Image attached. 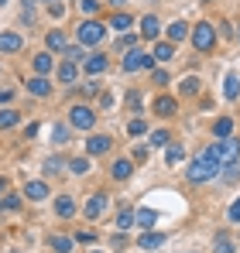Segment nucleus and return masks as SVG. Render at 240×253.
Here are the masks:
<instances>
[{"instance_id": "nucleus-1", "label": "nucleus", "mask_w": 240, "mask_h": 253, "mask_svg": "<svg viewBox=\"0 0 240 253\" xmlns=\"http://www.w3.org/2000/svg\"><path fill=\"white\" fill-rule=\"evenodd\" d=\"M220 168H223V161L216 158V147H206L199 158L189 165V171H185V174H189V181H196V185H199V181H209V178H213Z\"/></svg>"}, {"instance_id": "nucleus-2", "label": "nucleus", "mask_w": 240, "mask_h": 253, "mask_svg": "<svg viewBox=\"0 0 240 253\" xmlns=\"http://www.w3.org/2000/svg\"><path fill=\"white\" fill-rule=\"evenodd\" d=\"M192 44H196V51H213L216 48V28L213 24H196L192 28Z\"/></svg>"}, {"instance_id": "nucleus-3", "label": "nucleus", "mask_w": 240, "mask_h": 253, "mask_svg": "<svg viewBox=\"0 0 240 253\" xmlns=\"http://www.w3.org/2000/svg\"><path fill=\"white\" fill-rule=\"evenodd\" d=\"M103 35H107V28H103L96 17H93V21H82V24H79V42H82V44H100V42H103Z\"/></svg>"}, {"instance_id": "nucleus-4", "label": "nucleus", "mask_w": 240, "mask_h": 253, "mask_svg": "<svg viewBox=\"0 0 240 253\" xmlns=\"http://www.w3.org/2000/svg\"><path fill=\"white\" fill-rule=\"evenodd\" d=\"M120 69H123V72H137V69H151V55H144L141 48H130V51L123 55V62H120Z\"/></svg>"}, {"instance_id": "nucleus-5", "label": "nucleus", "mask_w": 240, "mask_h": 253, "mask_svg": "<svg viewBox=\"0 0 240 253\" xmlns=\"http://www.w3.org/2000/svg\"><path fill=\"white\" fill-rule=\"evenodd\" d=\"M240 154V140L230 133V137H220V144H216V158L223 161V165H230V161H237Z\"/></svg>"}, {"instance_id": "nucleus-6", "label": "nucleus", "mask_w": 240, "mask_h": 253, "mask_svg": "<svg viewBox=\"0 0 240 253\" xmlns=\"http://www.w3.org/2000/svg\"><path fill=\"white\" fill-rule=\"evenodd\" d=\"M69 120H72V126H79V130H89V126H93V120H96V113H93V110H89V106H72V110H69Z\"/></svg>"}, {"instance_id": "nucleus-7", "label": "nucleus", "mask_w": 240, "mask_h": 253, "mask_svg": "<svg viewBox=\"0 0 240 253\" xmlns=\"http://www.w3.org/2000/svg\"><path fill=\"white\" fill-rule=\"evenodd\" d=\"M110 147H114V140H110V137H103V133H96V137H89V140H86V151H89V154H107Z\"/></svg>"}, {"instance_id": "nucleus-8", "label": "nucleus", "mask_w": 240, "mask_h": 253, "mask_svg": "<svg viewBox=\"0 0 240 253\" xmlns=\"http://www.w3.org/2000/svg\"><path fill=\"white\" fill-rule=\"evenodd\" d=\"M158 31H161V21L155 17V14H148V17H141V38H158Z\"/></svg>"}, {"instance_id": "nucleus-9", "label": "nucleus", "mask_w": 240, "mask_h": 253, "mask_svg": "<svg viewBox=\"0 0 240 253\" xmlns=\"http://www.w3.org/2000/svg\"><path fill=\"white\" fill-rule=\"evenodd\" d=\"M185 38H189V24L185 21H172L168 24V42L179 44V42H185Z\"/></svg>"}, {"instance_id": "nucleus-10", "label": "nucleus", "mask_w": 240, "mask_h": 253, "mask_svg": "<svg viewBox=\"0 0 240 253\" xmlns=\"http://www.w3.org/2000/svg\"><path fill=\"white\" fill-rule=\"evenodd\" d=\"M103 209H107V195H100V192H96V195L86 202V215H89V219H100Z\"/></svg>"}, {"instance_id": "nucleus-11", "label": "nucleus", "mask_w": 240, "mask_h": 253, "mask_svg": "<svg viewBox=\"0 0 240 253\" xmlns=\"http://www.w3.org/2000/svg\"><path fill=\"white\" fill-rule=\"evenodd\" d=\"M76 76H79V69H76V62H69V58H65V62L59 65V83L72 85V83H76Z\"/></svg>"}, {"instance_id": "nucleus-12", "label": "nucleus", "mask_w": 240, "mask_h": 253, "mask_svg": "<svg viewBox=\"0 0 240 253\" xmlns=\"http://www.w3.org/2000/svg\"><path fill=\"white\" fill-rule=\"evenodd\" d=\"M24 195L35 199V202H41V199H48V185H45V181H28V185H24Z\"/></svg>"}, {"instance_id": "nucleus-13", "label": "nucleus", "mask_w": 240, "mask_h": 253, "mask_svg": "<svg viewBox=\"0 0 240 253\" xmlns=\"http://www.w3.org/2000/svg\"><path fill=\"white\" fill-rule=\"evenodd\" d=\"M134 222H137V226H144V229H151V226L158 222V209H148V206H144V209H137Z\"/></svg>"}, {"instance_id": "nucleus-14", "label": "nucleus", "mask_w": 240, "mask_h": 253, "mask_svg": "<svg viewBox=\"0 0 240 253\" xmlns=\"http://www.w3.org/2000/svg\"><path fill=\"white\" fill-rule=\"evenodd\" d=\"M137 247H144V250H158V247H165V236L144 229V236H141V243H137Z\"/></svg>"}, {"instance_id": "nucleus-15", "label": "nucleus", "mask_w": 240, "mask_h": 253, "mask_svg": "<svg viewBox=\"0 0 240 253\" xmlns=\"http://www.w3.org/2000/svg\"><path fill=\"white\" fill-rule=\"evenodd\" d=\"M130 171H134V165H130L127 158H120V161H114V168H110V174H114L117 181H123V178H130Z\"/></svg>"}, {"instance_id": "nucleus-16", "label": "nucleus", "mask_w": 240, "mask_h": 253, "mask_svg": "<svg viewBox=\"0 0 240 253\" xmlns=\"http://www.w3.org/2000/svg\"><path fill=\"white\" fill-rule=\"evenodd\" d=\"M155 113H158V117H172V113H175V99H172V96H158V99H155Z\"/></svg>"}, {"instance_id": "nucleus-17", "label": "nucleus", "mask_w": 240, "mask_h": 253, "mask_svg": "<svg viewBox=\"0 0 240 253\" xmlns=\"http://www.w3.org/2000/svg\"><path fill=\"white\" fill-rule=\"evenodd\" d=\"M107 69V55H93V58H86V76H100Z\"/></svg>"}, {"instance_id": "nucleus-18", "label": "nucleus", "mask_w": 240, "mask_h": 253, "mask_svg": "<svg viewBox=\"0 0 240 253\" xmlns=\"http://www.w3.org/2000/svg\"><path fill=\"white\" fill-rule=\"evenodd\" d=\"M21 35H10V31H7V35H0V51H21Z\"/></svg>"}, {"instance_id": "nucleus-19", "label": "nucleus", "mask_w": 240, "mask_h": 253, "mask_svg": "<svg viewBox=\"0 0 240 253\" xmlns=\"http://www.w3.org/2000/svg\"><path fill=\"white\" fill-rule=\"evenodd\" d=\"M223 96H227V99H237V96H240V79L234 76V72L223 79Z\"/></svg>"}, {"instance_id": "nucleus-20", "label": "nucleus", "mask_w": 240, "mask_h": 253, "mask_svg": "<svg viewBox=\"0 0 240 253\" xmlns=\"http://www.w3.org/2000/svg\"><path fill=\"white\" fill-rule=\"evenodd\" d=\"M28 92H31V96H48V92H52V85L45 83V76H35V79L28 83Z\"/></svg>"}, {"instance_id": "nucleus-21", "label": "nucleus", "mask_w": 240, "mask_h": 253, "mask_svg": "<svg viewBox=\"0 0 240 253\" xmlns=\"http://www.w3.org/2000/svg\"><path fill=\"white\" fill-rule=\"evenodd\" d=\"M213 133H216V137H230V133H234V120H230V117H220V120L213 124Z\"/></svg>"}, {"instance_id": "nucleus-22", "label": "nucleus", "mask_w": 240, "mask_h": 253, "mask_svg": "<svg viewBox=\"0 0 240 253\" xmlns=\"http://www.w3.org/2000/svg\"><path fill=\"white\" fill-rule=\"evenodd\" d=\"M55 212H59V215H62V219H69V215H72V212H76V202H72V199H69V195H62V199H59V202H55Z\"/></svg>"}, {"instance_id": "nucleus-23", "label": "nucleus", "mask_w": 240, "mask_h": 253, "mask_svg": "<svg viewBox=\"0 0 240 253\" xmlns=\"http://www.w3.org/2000/svg\"><path fill=\"white\" fill-rule=\"evenodd\" d=\"M155 58H158V62H168V58H175V48H172V42L155 44Z\"/></svg>"}, {"instance_id": "nucleus-24", "label": "nucleus", "mask_w": 240, "mask_h": 253, "mask_svg": "<svg viewBox=\"0 0 240 253\" xmlns=\"http://www.w3.org/2000/svg\"><path fill=\"white\" fill-rule=\"evenodd\" d=\"M48 48H52V51H65V48H69V44H65V35H62V31H52V35H48Z\"/></svg>"}, {"instance_id": "nucleus-25", "label": "nucleus", "mask_w": 240, "mask_h": 253, "mask_svg": "<svg viewBox=\"0 0 240 253\" xmlns=\"http://www.w3.org/2000/svg\"><path fill=\"white\" fill-rule=\"evenodd\" d=\"M17 110H0V130H7V126H17Z\"/></svg>"}, {"instance_id": "nucleus-26", "label": "nucleus", "mask_w": 240, "mask_h": 253, "mask_svg": "<svg viewBox=\"0 0 240 253\" xmlns=\"http://www.w3.org/2000/svg\"><path fill=\"white\" fill-rule=\"evenodd\" d=\"M213 253H234V240H230L227 233H220V236H216V247H213Z\"/></svg>"}, {"instance_id": "nucleus-27", "label": "nucleus", "mask_w": 240, "mask_h": 253, "mask_svg": "<svg viewBox=\"0 0 240 253\" xmlns=\"http://www.w3.org/2000/svg\"><path fill=\"white\" fill-rule=\"evenodd\" d=\"M52 250L55 253H69L72 250V240H69V236H52Z\"/></svg>"}, {"instance_id": "nucleus-28", "label": "nucleus", "mask_w": 240, "mask_h": 253, "mask_svg": "<svg viewBox=\"0 0 240 253\" xmlns=\"http://www.w3.org/2000/svg\"><path fill=\"white\" fill-rule=\"evenodd\" d=\"M21 209V199H17V195H3V199H0V212H17Z\"/></svg>"}, {"instance_id": "nucleus-29", "label": "nucleus", "mask_w": 240, "mask_h": 253, "mask_svg": "<svg viewBox=\"0 0 240 253\" xmlns=\"http://www.w3.org/2000/svg\"><path fill=\"white\" fill-rule=\"evenodd\" d=\"M165 158H168V165H179V161H182V158H185V147H182V144H172V147H168V154H165Z\"/></svg>"}, {"instance_id": "nucleus-30", "label": "nucleus", "mask_w": 240, "mask_h": 253, "mask_svg": "<svg viewBox=\"0 0 240 253\" xmlns=\"http://www.w3.org/2000/svg\"><path fill=\"white\" fill-rule=\"evenodd\" d=\"M110 28H114V31H117V35H123V31H127V28H130V17H127V14H117V17H114V21H110Z\"/></svg>"}, {"instance_id": "nucleus-31", "label": "nucleus", "mask_w": 240, "mask_h": 253, "mask_svg": "<svg viewBox=\"0 0 240 253\" xmlns=\"http://www.w3.org/2000/svg\"><path fill=\"white\" fill-rule=\"evenodd\" d=\"M48 69H52V55H35V72H38V76H45Z\"/></svg>"}, {"instance_id": "nucleus-32", "label": "nucleus", "mask_w": 240, "mask_h": 253, "mask_svg": "<svg viewBox=\"0 0 240 253\" xmlns=\"http://www.w3.org/2000/svg\"><path fill=\"white\" fill-rule=\"evenodd\" d=\"M182 92H185V96H196V92H199V79H196V76L182 79Z\"/></svg>"}, {"instance_id": "nucleus-33", "label": "nucleus", "mask_w": 240, "mask_h": 253, "mask_svg": "<svg viewBox=\"0 0 240 253\" xmlns=\"http://www.w3.org/2000/svg\"><path fill=\"white\" fill-rule=\"evenodd\" d=\"M114 222H117V229L123 233V229H130V226H134V215H130V212H120V215L114 219Z\"/></svg>"}, {"instance_id": "nucleus-34", "label": "nucleus", "mask_w": 240, "mask_h": 253, "mask_svg": "<svg viewBox=\"0 0 240 253\" xmlns=\"http://www.w3.org/2000/svg\"><path fill=\"white\" fill-rule=\"evenodd\" d=\"M168 137H172L168 130H155V133H151V147H165V144H168Z\"/></svg>"}, {"instance_id": "nucleus-35", "label": "nucleus", "mask_w": 240, "mask_h": 253, "mask_svg": "<svg viewBox=\"0 0 240 253\" xmlns=\"http://www.w3.org/2000/svg\"><path fill=\"white\" fill-rule=\"evenodd\" d=\"M237 174H240L237 161H230V165H223V178H227V181H237Z\"/></svg>"}, {"instance_id": "nucleus-36", "label": "nucleus", "mask_w": 240, "mask_h": 253, "mask_svg": "<svg viewBox=\"0 0 240 253\" xmlns=\"http://www.w3.org/2000/svg\"><path fill=\"white\" fill-rule=\"evenodd\" d=\"M69 165H72V171H76V174H86V171H89V161H86V158H72Z\"/></svg>"}, {"instance_id": "nucleus-37", "label": "nucleus", "mask_w": 240, "mask_h": 253, "mask_svg": "<svg viewBox=\"0 0 240 253\" xmlns=\"http://www.w3.org/2000/svg\"><path fill=\"white\" fill-rule=\"evenodd\" d=\"M79 7L86 14H96V10H100V0H79Z\"/></svg>"}, {"instance_id": "nucleus-38", "label": "nucleus", "mask_w": 240, "mask_h": 253, "mask_svg": "<svg viewBox=\"0 0 240 253\" xmlns=\"http://www.w3.org/2000/svg\"><path fill=\"white\" fill-rule=\"evenodd\" d=\"M45 171H48V174L62 171V161H59V158H48V161H45Z\"/></svg>"}, {"instance_id": "nucleus-39", "label": "nucleus", "mask_w": 240, "mask_h": 253, "mask_svg": "<svg viewBox=\"0 0 240 253\" xmlns=\"http://www.w3.org/2000/svg\"><path fill=\"white\" fill-rule=\"evenodd\" d=\"M52 140H55V144H65V140H69V133H65V126H62V124L55 126V137H52Z\"/></svg>"}, {"instance_id": "nucleus-40", "label": "nucleus", "mask_w": 240, "mask_h": 253, "mask_svg": "<svg viewBox=\"0 0 240 253\" xmlns=\"http://www.w3.org/2000/svg\"><path fill=\"white\" fill-rule=\"evenodd\" d=\"M127 130H130V133H144V130H148V124H144V120H130V126H127Z\"/></svg>"}, {"instance_id": "nucleus-41", "label": "nucleus", "mask_w": 240, "mask_h": 253, "mask_svg": "<svg viewBox=\"0 0 240 253\" xmlns=\"http://www.w3.org/2000/svg\"><path fill=\"white\" fill-rule=\"evenodd\" d=\"M155 83H158V85H168L172 79H168V72H161V69H155Z\"/></svg>"}, {"instance_id": "nucleus-42", "label": "nucleus", "mask_w": 240, "mask_h": 253, "mask_svg": "<svg viewBox=\"0 0 240 253\" xmlns=\"http://www.w3.org/2000/svg\"><path fill=\"white\" fill-rule=\"evenodd\" d=\"M65 58H69V62H79L82 51H79V48H65Z\"/></svg>"}, {"instance_id": "nucleus-43", "label": "nucleus", "mask_w": 240, "mask_h": 253, "mask_svg": "<svg viewBox=\"0 0 240 253\" xmlns=\"http://www.w3.org/2000/svg\"><path fill=\"white\" fill-rule=\"evenodd\" d=\"M230 222H240V199L230 206Z\"/></svg>"}, {"instance_id": "nucleus-44", "label": "nucleus", "mask_w": 240, "mask_h": 253, "mask_svg": "<svg viewBox=\"0 0 240 253\" xmlns=\"http://www.w3.org/2000/svg\"><path fill=\"white\" fill-rule=\"evenodd\" d=\"M48 10H52V17H62V14H65V7H62V3H52Z\"/></svg>"}, {"instance_id": "nucleus-45", "label": "nucleus", "mask_w": 240, "mask_h": 253, "mask_svg": "<svg viewBox=\"0 0 240 253\" xmlns=\"http://www.w3.org/2000/svg\"><path fill=\"white\" fill-rule=\"evenodd\" d=\"M127 103H130L134 110H141V96H137V92H130V96H127Z\"/></svg>"}, {"instance_id": "nucleus-46", "label": "nucleus", "mask_w": 240, "mask_h": 253, "mask_svg": "<svg viewBox=\"0 0 240 253\" xmlns=\"http://www.w3.org/2000/svg\"><path fill=\"white\" fill-rule=\"evenodd\" d=\"M10 96H14L10 89H0V103H10Z\"/></svg>"}, {"instance_id": "nucleus-47", "label": "nucleus", "mask_w": 240, "mask_h": 253, "mask_svg": "<svg viewBox=\"0 0 240 253\" xmlns=\"http://www.w3.org/2000/svg\"><path fill=\"white\" fill-rule=\"evenodd\" d=\"M110 3H114V7H120V3H127V0H110Z\"/></svg>"}, {"instance_id": "nucleus-48", "label": "nucleus", "mask_w": 240, "mask_h": 253, "mask_svg": "<svg viewBox=\"0 0 240 253\" xmlns=\"http://www.w3.org/2000/svg\"><path fill=\"white\" fill-rule=\"evenodd\" d=\"M3 188H7V181H3V178H0V192H3Z\"/></svg>"}, {"instance_id": "nucleus-49", "label": "nucleus", "mask_w": 240, "mask_h": 253, "mask_svg": "<svg viewBox=\"0 0 240 253\" xmlns=\"http://www.w3.org/2000/svg\"><path fill=\"white\" fill-rule=\"evenodd\" d=\"M10 253H21V250H10Z\"/></svg>"}, {"instance_id": "nucleus-50", "label": "nucleus", "mask_w": 240, "mask_h": 253, "mask_svg": "<svg viewBox=\"0 0 240 253\" xmlns=\"http://www.w3.org/2000/svg\"><path fill=\"white\" fill-rule=\"evenodd\" d=\"M89 253H100V250H89Z\"/></svg>"}, {"instance_id": "nucleus-51", "label": "nucleus", "mask_w": 240, "mask_h": 253, "mask_svg": "<svg viewBox=\"0 0 240 253\" xmlns=\"http://www.w3.org/2000/svg\"><path fill=\"white\" fill-rule=\"evenodd\" d=\"M0 3H7V0H0Z\"/></svg>"}, {"instance_id": "nucleus-52", "label": "nucleus", "mask_w": 240, "mask_h": 253, "mask_svg": "<svg viewBox=\"0 0 240 253\" xmlns=\"http://www.w3.org/2000/svg\"><path fill=\"white\" fill-rule=\"evenodd\" d=\"M237 28H240V24H237ZM237 35H240V31H237Z\"/></svg>"}]
</instances>
